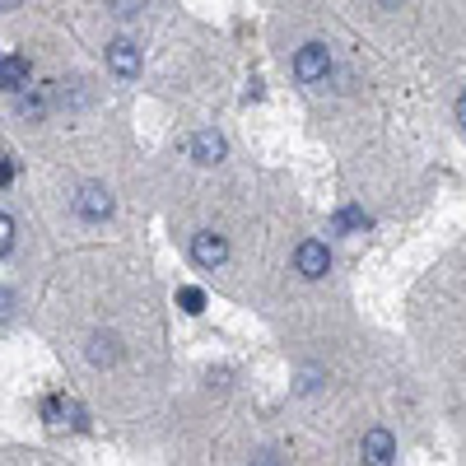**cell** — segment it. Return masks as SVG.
<instances>
[{
  "label": "cell",
  "instance_id": "1",
  "mask_svg": "<svg viewBox=\"0 0 466 466\" xmlns=\"http://www.w3.org/2000/svg\"><path fill=\"white\" fill-rule=\"evenodd\" d=\"M327 70H331V52H327V43H303V47H299V56H294V75H299L303 85L327 80Z\"/></svg>",
  "mask_w": 466,
  "mask_h": 466
},
{
  "label": "cell",
  "instance_id": "2",
  "mask_svg": "<svg viewBox=\"0 0 466 466\" xmlns=\"http://www.w3.org/2000/svg\"><path fill=\"white\" fill-rule=\"evenodd\" d=\"M294 270H299L303 280H322L327 270H331V252H327V243H322V238L299 243V252H294Z\"/></svg>",
  "mask_w": 466,
  "mask_h": 466
},
{
  "label": "cell",
  "instance_id": "3",
  "mask_svg": "<svg viewBox=\"0 0 466 466\" xmlns=\"http://www.w3.org/2000/svg\"><path fill=\"white\" fill-rule=\"evenodd\" d=\"M191 261H197V266H206V270H219V266L228 261V243H224V233H215V228H201L197 238H191Z\"/></svg>",
  "mask_w": 466,
  "mask_h": 466
},
{
  "label": "cell",
  "instance_id": "4",
  "mask_svg": "<svg viewBox=\"0 0 466 466\" xmlns=\"http://www.w3.org/2000/svg\"><path fill=\"white\" fill-rule=\"evenodd\" d=\"M75 215L80 219H107L112 215V191L98 187V182H85L80 191H75Z\"/></svg>",
  "mask_w": 466,
  "mask_h": 466
},
{
  "label": "cell",
  "instance_id": "5",
  "mask_svg": "<svg viewBox=\"0 0 466 466\" xmlns=\"http://www.w3.org/2000/svg\"><path fill=\"white\" fill-rule=\"evenodd\" d=\"M107 66L116 80H136L140 75V47L131 43V37H116V43L107 47Z\"/></svg>",
  "mask_w": 466,
  "mask_h": 466
},
{
  "label": "cell",
  "instance_id": "6",
  "mask_svg": "<svg viewBox=\"0 0 466 466\" xmlns=\"http://www.w3.org/2000/svg\"><path fill=\"white\" fill-rule=\"evenodd\" d=\"M360 452H364V466H392V457H397V439H392V430H382V424H378V430H369Z\"/></svg>",
  "mask_w": 466,
  "mask_h": 466
},
{
  "label": "cell",
  "instance_id": "7",
  "mask_svg": "<svg viewBox=\"0 0 466 466\" xmlns=\"http://www.w3.org/2000/svg\"><path fill=\"white\" fill-rule=\"evenodd\" d=\"M224 149H228V145H224V136H219V131H197V136H191V159L206 164V168L224 159Z\"/></svg>",
  "mask_w": 466,
  "mask_h": 466
},
{
  "label": "cell",
  "instance_id": "8",
  "mask_svg": "<svg viewBox=\"0 0 466 466\" xmlns=\"http://www.w3.org/2000/svg\"><path fill=\"white\" fill-rule=\"evenodd\" d=\"M0 89H10V94L28 89V61L24 56H0Z\"/></svg>",
  "mask_w": 466,
  "mask_h": 466
},
{
  "label": "cell",
  "instance_id": "9",
  "mask_svg": "<svg viewBox=\"0 0 466 466\" xmlns=\"http://www.w3.org/2000/svg\"><path fill=\"white\" fill-rule=\"evenodd\" d=\"M89 360H94V364H112V360H116V336L94 331V336H89Z\"/></svg>",
  "mask_w": 466,
  "mask_h": 466
},
{
  "label": "cell",
  "instance_id": "10",
  "mask_svg": "<svg viewBox=\"0 0 466 466\" xmlns=\"http://www.w3.org/2000/svg\"><path fill=\"white\" fill-rule=\"evenodd\" d=\"M350 228H369V215H364V210H355V206L340 210V215H336V233H350Z\"/></svg>",
  "mask_w": 466,
  "mask_h": 466
},
{
  "label": "cell",
  "instance_id": "11",
  "mask_svg": "<svg viewBox=\"0 0 466 466\" xmlns=\"http://www.w3.org/2000/svg\"><path fill=\"white\" fill-rule=\"evenodd\" d=\"M19 112L28 116V122H37V116L47 112V94H24V98H19Z\"/></svg>",
  "mask_w": 466,
  "mask_h": 466
},
{
  "label": "cell",
  "instance_id": "12",
  "mask_svg": "<svg viewBox=\"0 0 466 466\" xmlns=\"http://www.w3.org/2000/svg\"><path fill=\"white\" fill-rule=\"evenodd\" d=\"M177 303L187 308V313H201V308H206V294H201L197 285H187V289H177Z\"/></svg>",
  "mask_w": 466,
  "mask_h": 466
},
{
  "label": "cell",
  "instance_id": "13",
  "mask_svg": "<svg viewBox=\"0 0 466 466\" xmlns=\"http://www.w3.org/2000/svg\"><path fill=\"white\" fill-rule=\"evenodd\" d=\"M15 248V219L5 215V210H0V257H5Z\"/></svg>",
  "mask_w": 466,
  "mask_h": 466
},
{
  "label": "cell",
  "instance_id": "14",
  "mask_svg": "<svg viewBox=\"0 0 466 466\" xmlns=\"http://www.w3.org/2000/svg\"><path fill=\"white\" fill-rule=\"evenodd\" d=\"M252 466H289V461H285V457H280L276 448H261V452L252 457Z\"/></svg>",
  "mask_w": 466,
  "mask_h": 466
},
{
  "label": "cell",
  "instance_id": "15",
  "mask_svg": "<svg viewBox=\"0 0 466 466\" xmlns=\"http://www.w3.org/2000/svg\"><path fill=\"white\" fill-rule=\"evenodd\" d=\"M10 303H15V294H10V289H0V318L10 313Z\"/></svg>",
  "mask_w": 466,
  "mask_h": 466
},
{
  "label": "cell",
  "instance_id": "16",
  "mask_svg": "<svg viewBox=\"0 0 466 466\" xmlns=\"http://www.w3.org/2000/svg\"><path fill=\"white\" fill-rule=\"evenodd\" d=\"M457 122H461V131H466V89H461V98H457Z\"/></svg>",
  "mask_w": 466,
  "mask_h": 466
}]
</instances>
